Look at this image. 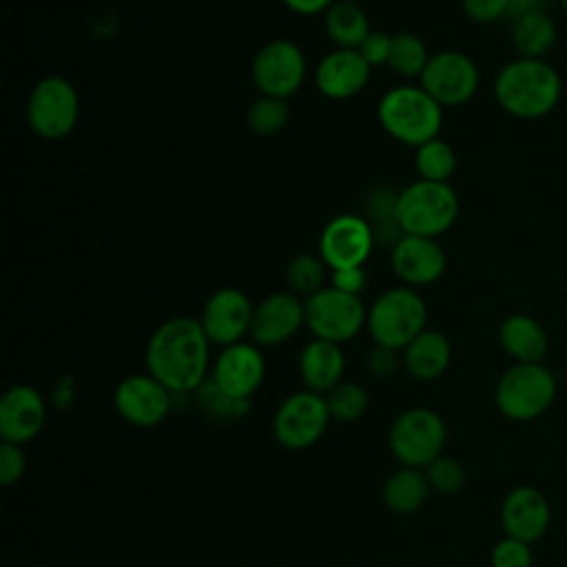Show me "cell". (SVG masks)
I'll return each instance as SVG.
<instances>
[{"label": "cell", "instance_id": "7bdbcfd3", "mask_svg": "<svg viewBox=\"0 0 567 567\" xmlns=\"http://www.w3.org/2000/svg\"><path fill=\"white\" fill-rule=\"evenodd\" d=\"M563 9H565V13H567V0H563Z\"/></svg>", "mask_w": 567, "mask_h": 567}, {"label": "cell", "instance_id": "44dd1931", "mask_svg": "<svg viewBox=\"0 0 567 567\" xmlns=\"http://www.w3.org/2000/svg\"><path fill=\"white\" fill-rule=\"evenodd\" d=\"M501 520L507 536L534 543L547 532L549 503L536 487H516L503 501Z\"/></svg>", "mask_w": 567, "mask_h": 567}, {"label": "cell", "instance_id": "52a82bcc", "mask_svg": "<svg viewBox=\"0 0 567 567\" xmlns=\"http://www.w3.org/2000/svg\"><path fill=\"white\" fill-rule=\"evenodd\" d=\"M554 396L556 379L543 363H514L496 385V405L514 421L540 416Z\"/></svg>", "mask_w": 567, "mask_h": 567}, {"label": "cell", "instance_id": "3957f363", "mask_svg": "<svg viewBox=\"0 0 567 567\" xmlns=\"http://www.w3.org/2000/svg\"><path fill=\"white\" fill-rule=\"evenodd\" d=\"M377 117L392 140L412 148L439 137L443 128V106L421 84H399L385 91Z\"/></svg>", "mask_w": 567, "mask_h": 567}, {"label": "cell", "instance_id": "83f0119b", "mask_svg": "<svg viewBox=\"0 0 567 567\" xmlns=\"http://www.w3.org/2000/svg\"><path fill=\"white\" fill-rule=\"evenodd\" d=\"M328 266L326 261L315 255V252H299L295 255L288 266H286V281L290 292H295L301 299L312 297L321 288H326V277H328Z\"/></svg>", "mask_w": 567, "mask_h": 567}, {"label": "cell", "instance_id": "2e32d148", "mask_svg": "<svg viewBox=\"0 0 567 567\" xmlns=\"http://www.w3.org/2000/svg\"><path fill=\"white\" fill-rule=\"evenodd\" d=\"M266 374V361L257 343H233L226 346L215 363L210 381L226 392L228 396L250 401V396L259 390Z\"/></svg>", "mask_w": 567, "mask_h": 567}, {"label": "cell", "instance_id": "7c38bea8", "mask_svg": "<svg viewBox=\"0 0 567 567\" xmlns=\"http://www.w3.org/2000/svg\"><path fill=\"white\" fill-rule=\"evenodd\" d=\"M419 84L445 109L470 102L481 84L476 62L461 51H439L430 55Z\"/></svg>", "mask_w": 567, "mask_h": 567}, {"label": "cell", "instance_id": "b9f144b4", "mask_svg": "<svg viewBox=\"0 0 567 567\" xmlns=\"http://www.w3.org/2000/svg\"><path fill=\"white\" fill-rule=\"evenodd\" d=\"M547 2L549 0H509L507 18L518 20L523 16H529V13H540V11H545Z\"/></svg>", "mask_w": 567, "mask_h": 567}, {"label": "cell", "instance_id": "ac0fdd59", "mask_svg": "<svg viewBox=\"0 0 567 567\" xmlns=\"http://www.w3.org/2000/svg\"><path fill=\"white\" fill-rule=\"evenodd\" d=\"M390 266L403 286L421 288L439 281L445 272L447 257L443 246L432 237L403 235L390 252Z\"/></svg>", "mask_w": 567, "mask_h": 567}, {"label": "cell", "instance_id": "277c9868", "mask_svg": "<svg viewBox=\"0 0 567 567\" xmlns=\"http://www.w3.org/2000/svg\"><path fill=\"white\" fill-rule=\"evenodd\" d=\"M458 217V195L447 182L416 179L396 193L394 221L403 235L432 237L447 233Z\"/></svg>", "mask_w": 567, "mask_h": 567}, {"label": "cell", "instance_id": "8fae6325", "mask_svg": "<svg viewBox=\"0 0 567 567\" xmlns=\"http://www.w3.org/2000/svg\"><path fill=\"white\" fill-rule=\"evenodd\" d=\"M330 419L326 396L312 390H301L290 394L277 408L272 432L279 445L288 450H306L323 436Z\"/></svg>", "mask_w": 567, "mask_h": 567}, {"label": "cell", "instance_id": "836d02e7", "mask_svg": "<svg viewBox=\"0 0 567 567\" xmlns=\"http://www.w3.org/2000/svg\"><path fill=\"white\" fill-rule=\"evenodd\" d=\"M425 476H427L430 487L441 494H454L465 483V470L461 467V463L456 458L443 456V454L425 467Z\"/></svg>", "mask_w": 567, "mask_h": 567}, {"label": "cell", "instance_id": "30bf717a", "mask_svg": "<svg viewBox=\"0 0 567 567\" xmlns=\"http://www.w3.org/2000/svg\"><path fill=\"white\" fill-rule=\"evenodd\" d=\"M250 75L261 95L286 100L295 95L306 80V55L292 40H270L255 53Z\"/></svg>", "mask_w": 567, "mask_h": 567}, {"label": "cell", "instance_id": "e575fe53", "mask_svg": "<svg viewBox=\"0 0 567 567\" xmlns=\"http://www.w3.org/2000/svg\"><path fill=\"white\" fill-rule=\"evenodd\" d=\"M492 567H532L529 543L505 536L492 549Z\"/></svg>", "mask_w": 567, "mask_h": 567}, {"label": "cell", "instance_id": "9c48e42d", "mask_svg": "<svg viewBox=\"0 0 567 567\" xmlns=\"http://www.w3.org/2000/svg\"><path fill=\"white\" fill-rule=\"evenodd\" d=\"M388 443L405 467H427L443 454L445 423L434 410L410 408L392 423Z\"/></svg>", "mask_w": 567, "mask_h": 567}, {"label": "cell", "instance_id": "d590c367", "mask_svg": "<svg viewBox=\"0 0 567 567\" xmlns=\"http://www.w3.org/2000/svg\"><path fill=\"white\" fill-rule=\"evenodd\" d=\"M27 467V456L18 443L4 441L0 445V483L4 487L18 483L24 474Z\"/></svg>", "mask_w": 567, "mask_h": 567}, {"label": "cell", "instance_id": "ab89813d", "mask_svg": "<svg viewBox=\"0 0 567 567\" xmlns=\"http://www.w3.org/2000/svg\"><path fill=\"white\" fill-rule=\"evenodd\" d=\"M365 284H368V275H365L363 266L330 270V286H334L337 290H343L350 295H361Z\"/></svg>", "mask_w": 567, "mask_h": 567}, {"label": "cell", "instance_id": "1f68e13d", "mask_svg": "<svg viewBox=\"0 0 567 567\" xmlns=\"http://www.w3.org/2000/svg\"><path fill=\"white\" fill-rule=\"evenodd\" d=\"M326 403L332 419L339 421H357L368 410V392L359 383H339L326 394Z\"/></svg>", "mask_w": 567, "mask_h": 567}, {"label": "cell", "instance_id": "8d00e7d4", "mask_svg": "<svg viewBox=\"0 0 567 567\" xmlns=\"http://www.w3.org/2000/svg\"><path fill=\"white\" fill-rule=\"evenodd\" d=\"M390 49H392V35L390 33H385V31H370V35L359 47V53L374 69V66L388 64Z\"/></svg>", "mask_w": 567, "mask_h": 567}, {"label": "cell", "instance_id": "6da1fadb", "mask_svg": "<svg viewBox=\"0 0 567 567\" xmlns=\"http://www.w3.org/2000/svg\"><path fill=\"white\" fill-rule=\"evenodd\" d=\"M210 341L193 317H173L155 328L146 346V368L173 394L197 392L206 381Z\"/></svg>", "mask_w": 567, "mask_h": 567}, {"label": "cell", "instance_id": "ffe728a7", "mask_svg": "<svg viewBox=\"0 0 567 567\" xmlns=\"http://www.w3.org/2000/svg\"><path fill=\"white\" fill-rule=\"evenodd\" d=\"M47 421L42 394L31 385H13L0 399V436L9 443L31 441Z\"/></svg>", "mask_w": 567, "mask_h": 567}, {"label": "cell", "instance_id": "484cf974", "mask_svg": "<svg viewBox=\"0 0 567 567\" xmlns=\"http://www.w3.org/2000/svg\"><path fill=\"white\" fill-rule=\"evenodd\" d=\"M430 483L419 467H405L394 472L383 485V503L394 514H414L427 501Z\"/></svg>", "mask_w": 567, "mask_h": 567}, {"label": "cell", "instance_id": "f546056e", "mask_svg": "<svg viewBox=\"0 0 567 567\" xmlns=\"http://www.w3.org/2000/svg\"><path fill=\"white\" fill-rule=\"evenodd\" d=\"M430 60L425 42L410 31H401L392 35V49L388 66L403 78H421L425 64Z\"/></svg>", "mask_w": 567, "mask_h": 567}, {"label": "cell", "instance_id": "4316f807", "mask_svg": "<svg viewBox=\"0 0 567 567\" xmlns=\"http://www.w3.org/2000/svg\"><path fill=\"white\" fill-rule=\"evenodd\" d=\"M556 35V24L545 11L523 16L514 20L512 27V42L518 51V58L543 60L554 49Z\"/></svg>", "mask_w": 567, "mask_h": 567}, {"label": "cell", "instance_id": "f1b7e54d", "mask_svg": "<svg viewBox=\"0 0 567 567\" xmlns=\"http://www.w3.org/2000/svg\"><path fill=\"white\" fill-rule=\"evenodd\" d=\"M414 168L419 179L447 182L456 171V153L445 140L434 137L414 148Z\"/></svg>", "mask_w": 567, "mask_h": 567}, {"label": "cell", "instance_id": "74e56055", "mask_svg": "<svg viewBox=\"0 0 567 567\" xmlns=\"http://www.w3.org/2000/svg\"><path fill=\"white\" fill-rule=\"evenodd\" d=\"M463 11L474 22H496L507 18L509 0H463Z\"/></svg>", "mask_w": 567, "mask_h": 567}, {"label": "cell", "instance_id": "d4e9b609", "mask_svg": "<svg viewBox=\"0 0 567 567\" xmlns=\"http://www.w3.org/2000/svg\"><path fill=\"white\" fill-rule=\"evenodd\" d=\"M323 29L334 49H359L370 35L365 11L357 2L334 0L323 13Z\"/></svg>", "mask_w": 567, "mask_h": 567}, {"label": "cell", "instance_id": "cb8c5ba5", "mask_svg": "<svg viewBox=\"0 0 567 567\" xmlns=\"http://www.w3.org/2000/svg\"><path fill=\"white\" fill-rule=\"evenodd\" d=\"M452 359L450 341L443 332L425 328L403 348V365L419 381L439 379Z\"/></svg>", "mask_w": 567, "mask_h": 567}, {"label": "cell", "instance_id": "60d3db41", "mask_svg": "<svg viewBox=\"0 0 567 567\" xmlns=\"http://www.w3.org/2000/svg\"><path fill=\"white\" fill-rule=\"evenodd\" d=\"M297 16H319L330 9L334 0H281Z\"/></svg>", "mask_w": 567, "mask_h": 567}, {"label": "cell", "instance_id": "603a6c76", "mask_svg": "<svg viewBox=\"0 0 567 567\" xmlns=\"http://www.w3.org/2000/svg\"><path fill=\"white\" fill-rule=\"evenodd\" d=\"M498 339L503 350L516 361V363H540L547 354L549 339L543 326L523 312L509 315L501 328Z\"/></svg>", "mask_w": 567, "mask_h": 567}, {"label": "cell", "instance_id": "5b68a950", "mask_svg": "<svg viewBox=\"0 0 567 567\" xmlns=\"http://www.w3.org/2000/svg\"><path fill=\"white\" fill-rule=\"evenodd\" d=\"M427 303L410 286L383 290L368 310V332L374 343L403 350L414 337L425 330Z\"/></svg>", "mask_w": 567, "mask_h": 567}, {"label": "cell", "instance_id": "7a4b0ae2", "mask_svg": "<svg viewBox=\"0 0 567 567\" xmlns=\"http://www.w3.org/2000/svg\"><path fill=\"white\" fill-rule=\"evenodd\" d=\"M563 82L558 71L534 58L507 62L494 80V97L501 109L518 120H538L551 113L560 100Z\"/></svg>", "mask_w": 567, "mask_h": 567}, {"label": "cell", "instance_id": "9a60e30c", "mask_svg": "<svg viewBox=\"0 0 567 567\" xmlns=\"http://www.w3.org/2000/svg\"><path fill=\"white\" fill-rule=\"evenodd\" d=\"M173 392L153 374L124 377L113 394L117 414L135 427L159 425L171 410Z\"/></svg>", "mask_w": 567, "mask_h": 567}, {"label": "cell", "instance_id": "d6a6232c", "mask_svg": "<svg viewBox=\"0 0 567 567\" xmlns=\"http://www.w3.org/2000/svg\"><path fill=\"white\" fill-rule=\"evenodd\" d=\"M197 399H199L202 410L208 412L210 416H217V419H237V416H241V414H246L250 410V401L228 396L226 392H221L210 381V377L199 385Z\"/></svg>", "mask_w": 567, "mask_h": 567}, {"label": "cell", "instance_id": "4fadbf2b", "mask_svg": "<svg viewBox=\"0 0 567 567\" xmlns=\"http://www.w3.org/2000/svg\"><path fill=\"white\" fill-rule=\"evenodd\" d=\"M377 244L372 224L354 213L332 217L319 235V257L330 270L357 268L368 261Z\"/></svg>", "mask_w": 567, "mask_h": 567}, {"label": "cell", "instance_id": "7402d4cb", "mask_svg": "<svg viewBox=\"0 0 567 567\" xmlns=\"http://www.w3.org/2000/svg\"><path fill=\"white\" fill-rule=\"evenodd\" d=\"M346 370V357L339 343L312 339L299 354V374L308 390L328 394L341 383Z\"/></svg>", "mask_w": 567, "mask_h": 567}, {"label": "cell", "instance_id": "4dcf8cb0", "mask_svg": "<svg viewBox=\"0 0 567 567\" xmlns=\"http://www.w3.org/2000/svg\"><path fill=\"white\" fill-rule=\"evenodd\" d=\"M288 104L286 100H279V97H268V95H261L259 100H255L250 106H248V113H246V124L248 128L259 135V137H272L277 135L286 122H288Z\"/></svg>", "mask_w": 567, "mask_h": 567}, {"label": "cell", "instance_id": "8992f818", "mask_svg": "<svg viewBox=\"0 0 567 567\" xmlns=\"http://www.w3.org/2000/svg\"><path fill=\"white\" fill-rule=\"evenodd\" d=\"M80 117V97L75 86L62 75L42 78L29 95L27 122L42 140H64L73 133Z\"/></svg>", "mask_w": 567, "mask_h": 567}, {"label": "cell", "instance_id": "d6986e66", "mask_svg": "<svg viewBox=\"0 0 567 567\" xmlns=\"http://www.w3.org/2000/svg\"><path fill=\"white\" fill-rule=\"evenodd\" d=\"M370 71L359 49H332L317 64L315 84L330 100H350L365 89Z\"/></svg>", "mask_w": 567, "mask_h": 567}, {"label": "cell", "instance_id": "ba28073f", "mask_svg": "<svg viewBox=\"0 0 567 567\" xmlns=\"http://www.w3.org/2000/svg\"><path fill=\"white\" fill-rule=\"evenodd\" d=\"M306 326L315 339L346 343L354 339L368 323V310L359 295L326 286L312 297L303 299Z\"/></svg>", "mask_w": 567, "mask_h": 567}, {"label": "cell", "instance_id": "5bb4252c", "mask_svg": "<svg viewBox=\"0 0 567 567\" xmlns=\"http://www.w3.org/2000/svg\"><path fill=\"white\" fill-rule=\"evenodd\" d=\"M252 312L255 306L248 299V295L239 288L228 286L215 290L206 299L199 323L210 343L226 348L239 343L246 334H250Z\"/></svg>", "mask_w": 567, "mask_h": 567}, {"label": "cell", "instance_id": "ee69618b", "mask_svg": "<svg viewBox=\"0 0 567 567\" xmlns=\"http://www.w3.org/2000/svg\"><path fill=\"white\" fill-rule=\"evenodd\" d=\"M341 2H359V0H341Z\"/></svg>", "mask_w": 567, "mask_h": 567}, {"label": "cell", "instance_id": "f35d334b", "mask_svg": "<svg viewBox=\"0 0 567 567\" xmlns=\"http://www.w3.org/2000/svg\"><path fill=\"white\" fill-rule=\"evenodd\" d=\"M401 350H394V348H385V346H379L374 343V348L370 350L368 354V368L372 374L377 377H392L399 365L403 363V357L399 354Z\"/></svg>", "mask_w": 567, "mask_h": 567}, {"label": "cell", "instance_id": "e0dca14e", "mask_svg": "<svg viewBox=\"0 0 567 567\" xmlns=\"http://www.w3.org/2000/svg\"><path fill=\"white\" fill-rule=\"evenodd\" d=\"M301 326H306L303 299L290 290H277L255 306L250 337L257 346H279L295 337Z\"/></svg>", "mask_w": 567, "mask_h": 567}]
</instances>
